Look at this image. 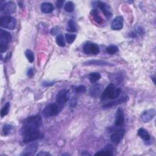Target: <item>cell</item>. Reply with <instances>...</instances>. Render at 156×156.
<instances>
[{
    "label": "cell",
    "mask_w": 156,
    "mask_h": 156,
    "mask_svg": "<svg viewBox=\"0 0 156 156\" xmlns=\"http://www.w3.org/2000/svg\"><path fill=\"white\" fill-rule=\"evenodd\" d=\"M41 123V117L38 115L28 117L25 120L21 129V135L24 143H28L39 138L40 134L38 129Z\"/></svg>",
    "instance_id": "obj_1"
},
{
    "label": "cell",
    "mask_w": 156,
    "mask_h": 156,
    "mask_svg": "<svg viewBox=\"0 0 156 156\" xmlns=\"http://www.w3.org/2000/svg\"><path fill=\"white\" fill-rule=\"evenodd\" d=\"M121 89L119 88H116L114 84L110 83L102 92L101 95V100H104L106 99H116L119 97Z\"/></svg>",
    "instance_id": "obj_2"
},
{
    "label": "cell",
    "mask_w": 156,
    "mask_h": 156,
    "mask_svg": "<svg viewBox=\"0 0 156 156\" xmlns=\"http://www.w3.org/2000/svg\"><path fill=\"white\" fill-rule=\"evenodd\" d=\"M11 40L12 36L9 32L2 29L0 30V52L1 53L7 51Z\"/></svg>",
    "instance_id": "obj_3"
},
{
    "label": "cell",
    "mask_w": 156,
    "mask_h": 156,
    "mask_svg": "<svg viewBox=\"0 0 156 156\" xmlns=\"http://www.w3.org/2000/svg\"><path fill=\"white\" fill-rule=\"evenodd\" d=\"M61 110L62 108L57 103H51L47 105L43 110V115L46 118L52 117L57 115Z\"/></svg>",
    "instance_id": "obj_4"
},
{
    "label": "cell",
    "mask_w": 156,
    "mask_h": 156,
    "mask_svg": "<svg viewBox=\"0 0 156 156\" xmlns=\"http://www.w3.org/2000/svg\"><path fill=\"white\" fill-rule=\"evenodd\" d=\"M16 24V21L15 18L9 15H5L1 17L0 19V25L1 27L8 29L10 30H13L15 29Z\"/></svg>",
    "instance_id": "obj_5"
},
{
    "label": "cell",
    "mask_w": 156,
    "mask_h": 156,
    "mask_svg": "<svg viewBox=\"0 0 156 156\" xmlns=\"http://www.w3.org/2000/svg\"><path fill=\"white\" fill-rule=\"evenodd\" d=\"M68 91L67 90H60L56 96L55 101L57 105L62 109L65 106L66 102L68 101Z\"/></svg>",
    "instance_id": "obj_6"
},
{
    "label": "cell",
    "mask_w": 156,
    "mask_h": 156,
    "mask_svg": "<svg viewBox=\"0 0 156 156\" xmlns=\"http://www.w3.org/2000/svg\"><path fill=\"white\" fill-rule=\"evenodd\" d=\"M93 5H94V6H96L98 8L100 9L101 10V11L103 12L104 16L107 18H109L112 16V12L111 10V8L105 2L99 1L94 2Z\"/></svg>",
    "instance_id": "obj_7"
},
{
    "label": "cell",
    "mask_w": 156,
    "mask_h": 156,
    "mask_svg": "<svg viewBox=\"0 0 156 156\" xmlns=\"http://www.w3.org/2000/svg\"><path fill=\"white\" fill-rule=\"evenodd\" d=\"M83 52L87 54H98L100 52L99 46L94 43L88 42L83 46Z\"/></svg>",
    "instance_id": "obj_8"
},
{
    "label": "cell",
    "mask_w": 156,
    "mask_h": 156,
    "mask_svg": "<svg viewBox=\"0 0 156 156\" xmlns=\"http://www.w3.org/2000/svg\"><path fill=\"white\" fill-rule=\"evenodd\" d=\"M38 144L37 142H32L29 144L23 151L21 155L22 156H32L34 155L37 151Z\"/></svg>",
    "instance_id": "obj_9"
},
{
    "label": "cell",
    "mask_w": 156,
    "mask_h": 156,
    "mask_svg": "<svg viewBox=\"0 0 156 156\" xmlns=\"http://www.w3.org/2000/svg\"><path fill=\"white\" fill-rule=\"evenodd\" d=\"M16 4L13 1H8L1 6V12L5 14H11L16 11Z\"/></svg>",
    "instance_id": "obj_10"
},
{
    "label": "cell",
    "mask_w": 156,
    "mask_h": 156,
    "mask_svg": "<svg viewBox=\"0 0 156 156\" xmlns=\"http://www.w3.org/2000/svg\"><path fill=\"white\" fill-rule=\"evenodd\" d=\"M155 115V110L153 108L144 111L141 115V118L143 122H148L151 121Z\"/></svg>",
    "instance_id": "obj_11"
},
{
    "label": "cell",
    "mask_w": 156,
    "mask_h": 156,
    "mask_svg": "<svg viewBox=\"0 0 156 156\" xmlns=\"http://www.w3.org/2000/svg\"><path fill=\"white\" fill-rule=\"evenodd\" d=\"M123 27V18L121 16L115 17L111 23V28L114 30H121Z\"/></svg>",
    "instance_id": "obj_12"
},
{
    "label": "cell",
    "mask_w": 156,
    "mask_h": 156,
    "mask_svg": "<svg viewBox=\"0 0 156 156\" xmlns=\"http://www.w3.org/2000/svg\"><path fill=\"white\" fill-rule=\"evenodd\" d=\"M124 113L123 110L118 108L116 112V116L115 119V125L117 127L121 126L124 124Z\"/></svg>",
    "instance_id": "obj_13"
},
{
    "label": "cell",
    "mask_w": 156,
    "mask_h": 156,
    "mask_svg": "<svg viewBox=\"0 0 156 156\" xmlns=\"http://www.w3.org/2000/svg\"><path fill=\"white\" fill-rule=\"evenodd\" d=\"M102 86L101 84H94L93 86H91L90 88V94L91 95V96H92L93 98H97L98 97L102 90Z\"/></svg>",
    "instance_id": "obj_14"
},
{
    "label": "cell",
    "mask_w": 156,
    "mask_h": 156,
    "mask_svg": "<svg viewBox=\"0 0 156 156\" xmlns=\"http://www.w3.org/2000/svg\"><path fill=\"white\" fill-rule=\"evenodd\" d=\"M128 99V97L127 96H124V97H121V98L118 99V100H116V101H112V102H110L105 105H104L102 106V108H110L112 107H113V106H115V105H119L120 104H122V103H124L125 102H126Z\"/></svg>",
    "instance_id": "obj_15"
},
{
    "label": "cell",
    "mask_w": 156,
    "mask_h": 156,
    "mask_svg": "<svg viewBox=\"0 0 156 156\" xmlns=\"http://www.w3.org/2000/svg\"><path fill=\"white\" fill-rule=\"evenodd\" d=\"M54 6L50 2H43L41 4L40 9L44 13H50L54 10Z\"/></svg>",
    "instance_id": "obj_16"
},
{
    "label": "cell",
    "mask_w": 156,
    "mask_h": 156,
    "mask_svg": "<svg viewBox=\"0 0 156 156\" xmlns=\"http://www.w3.org/2000/svg\"><path fill=\"white\" fill-rule=\"evenodd\" d=\"M84 65H100V66H112L113 65L108 63L104 60H89L84 63Z\"/></svg>",
    "instance_id": "obj_17"
},
{
    "label": "cell",
    "mask_w": 156,
    "mask_h": 156,
    "mask_svg": "<svg viewBox=\"0 0 156 156\" xmlns=\"http://www.w3.org/2000/svg\"><path fill=\"white\" fill-rule=\"evenodd\" d=\"M121 132L122 130H121L118 131V132H114L111 135L110 140L113 143L117 144L120 142L121 139L122 137V135H123Z\"/></svg>",
    "instance_id": "obj_18"
},
{
    "label": "cell",
    "mask_w": 156,
    "mask_h": 156,
    "mask_svg": "<svg viewBox=\"0 0 156 156\" xmlns=\"http://www.w3.org/2000/svg\"><path fill=\"white\" fill-rule=\"evenodd\" d=\"M138 135L145 141H148L150 139V135L147 131L144 128H140L138 130Z\"/></svg>",
    "instance_id": "obj_19"
},
{
    "label": "cell",
    "mask_w": 156,
    "mask_h": 156,
    "mask_svg": "<svg viewBox=\"0 0 156 156\" xmlns=\"http://www.w3.org/2000/svg\"><path fill=\"white\" fill-rule=\"evenodd\" d=\"M90 14L93 18L94 20L98 24H101L103 22L102 18L100 16L99 12L96 9H93L90 12Z\"/></svg>",
    "instance_id": "obj_20"
},
{
    "label": "cell",
    "mask_w": 156,
    "mask_h": 156,
    "mask_svg": "<svg viewBox=\"0 0 156 156\" xmlns=\"http://www.w3.org/2000/svg\"><path fill=\"white\" fill-rule=\"evenodd\" d=\"M69 32H74L77 31V25L76 23L75 22L74 20L71 19L69 20L68 23V27L66 29Z\"/></svg>",
    "instance_id": "obj_21"
},
{
    "label": "cell",
    "mask_w": 156,
    "mask_h": 156,
    "mask_svg": "<svg viewBox=\"0 0 156 156\" xmlns=\"http://www.w3.org/2000/svg\"><path fill=\"white\" fill-rule=\"evenodd\" d=\"M101 78V75L99 73L94 72V73H91L89 75V80L92 83H94L96 82Z\"/></svg>",
    "instance_id": "obj_22"
},
{
    "label": "cell",
    "mask_w": 156,
    "mask_h": 156,
    "mask_svg": "<svg viewBox=\"0 0 156 156\" xmlns=\"http://www.w3.org/2000/svg\"><path fill=\"white\" fill-rule=\"evenodd\" d=\"M13 130V126L10 124H5L2 127V133L5 136L10 135Z\"/></svg>",
    "instance_id": "obj_23"
},
{
    "label": "cell",
    "mask_w": 156,
    "mask_h": 156,
    "mask_svg": "<svg viewBox=\"0 0 156 156\" xmlns=\"http://www.w3.org/2000/svg\"><path fill=\"white\" fill-rule=\"evenodd\" d=\"M74 4L72 1L67 2L64 6V10L66 12H72L73 11H74Z\"/></svg>",
    "instance_id": "obj_24"
},
{
    "label": "cell",
    "mask_w": 156,
    "mask_h": 156,
    "mask_svg": "<svg viewBox=\"0 0 156 156\" xmlns=\"http://www.w3.org/2000/svg\"><path fill=\"white\" fill-rule=\"evenodd\" d=\"M56 43L60 47L65 46V40L62 34H58L56 37Z\"/></svg>",
    "instance_id": "obj_25"
},
{
    "label": "cell",
    "mask_w": 156,
    "mask_h": 156,
    "mask_svg": "<svg viewBox=\"0 0 156 156\" xmlns=\"http://www.w3.org/2000/svg\"><path fill=\"white\" fill-rule=\"evenodd\" d=\"M9 108H10V102H7L5 104L4 107L2 108L1 111V118H3L5 115H7L9 113Z\"/></svg>",
    "instance_id": "obj_26"
},
{
    "label": "cell",
    "mask_w": 156,
    "mask_h": 156,
    "mask_svg": "<svg viewBox=\"0 0 156 156\" xmlns=\"http://www.w3.org/2000/svg\"><path fill=\"white\" fill-rule=\"evenodd\" d=\"M106 51L110 54H114L118 51V48L114 44H112L107 48Z\"/></svg>",
    "instance_id": "obj_27"
},
{
    "label": "cell",
    "mask_w": 156,
    "mask_h": 156,
    "mask_svg": "<svg viewBox=\"0 0 156 156\" xmlns=\"http://www.w3.org/2000/svg\"><path fill=\"white\" fill-rule=\"evenodd\" d=\"M25 55L27 59V60L30 62L32 63L34 60V53L32 52V51L27 49L25 51Z\"/></svg>",
    "instance_id": "obj_28"
},
{
    "label": "cell",
    "mask_w": 156,
    "mask_h": 156,
    "mask_svg": "<svg viewBox=\"0 0 156 156\" xmlns=\"http://www.w3.org/2000/svg\"><path fill=\"white\" fill-rule=\"evenodd\" d=\"M112 155H113V153L112 151L108 149L100 151L94 154V155H105V156H110Z\"/></svg>",
    "instance_id": "obj_29"
},
{
    "label": "cell",
    "mask_w": 156,
    "mask_h": 156,
    "mask_svg": "<svg viewBox=\"0 0 156 156\" xmlns=\"http://www.w3.org/2000/svg\"><path fill=\"white\" fill-rule=\"evenodd\" d=\"M65 38L66 40V41L69 44H71L73 43L76 38V35L75 34H65Z\"/></svg>",
    "instance_id": "obj_30"
},
{
    "label": "cell",
    "mask_w": 156,
    "mask_h": 156,
    "mask_svg": "<svg viewBox=\"0 0 156 156\" xmlns=\"http://www.w3.org/2000/svg\"><path fill=\"white\" fill-rule=\"evenodd\" d=\"M75 90L77 93H83L86 91V87L84 85H80L76 87Z\"/></svg>",
    "instance_id": "obj_31"
},
{
    "label": "cell",
    "mask_w": 156,
    "mask_h": 156,
    "mask_svg": "<svg viewBox=\"0 0 156 156\" xmlns=\"http://www.w3.org/2000/svg\"><path fill=\"white\" fill-rule=\"evenodd\" d=\"M64 3V1L63 0H58L55 2V5L57 8H61L63 6V4Z\"/></svg>",
    "instance_id": "obj_32"
},
{
    "label": "cell",
    "mask_w": 156,
    "mask_h": 156,
    "mask_svg": "<svg viewBox=\"0 0 156 156\" xmlns=\"http://www.w3.org/2000/svg\"><path fill=\"white\" fill-rule=\"evenodd\" d=\"M37 156L41 155V156H48V155H51L49 152H46V151H41L38 154H37Z\"/></svg>",
    "instance_id": "obj_33"
},
{
    "label": "cell",
    "mask_w": 156,
    "mask_h": 156,
    "mask_svg": "<svg viewBox=\"0 0 156 156\" xmlns=\"http://www.w3.org/2000/svg\"><path fill=\"white\" fill-rule=\"evenodd\" d=\"M33 75H34L33 69H32V68H30V69L28 70V71H27V76H28L29 77H32Z\"/></svg>",
    "instance_id": "obj_34"
},
{
    "label": "cell",
    "mask_w": 156,
    "mask_h": 156,
    "mask_svg": "<svg viewBox=\"0 0 156 156\" xmlns=\"http://www.w3.org/2000/svg\"><path fill=\"white\" fill-rule=\"evenodd\" d=\"M54 84V82H43L42 85L45 86V87H48V86H51Z\"/></svg>",
    "instance_id": "obj_35"
},
{
    "label": "cell",
    "mask_w": 156,
    "mask_h": 156,
    "mask_svg": "<svg viewBox=\"0 0 156 156\" xmlns=\"http://www.w3.org/2000/svg\"><path fill=\"white\" fill-rule=\"evenodd\" d=\"M58 31V29H56V27H54V28H52V30H51V34H52V35H55L57 33V32Z\"/></svg>",
    "instance_id": "obj_36"
}]
</instances>
